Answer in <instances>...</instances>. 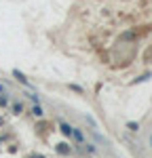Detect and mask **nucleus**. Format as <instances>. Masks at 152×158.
<instances>
[{
	"label": "nucleus",
	"mask_w": 152,
	"mask_h": 158,
	"mask_svg": "<svg viewBox=\"0 0 152 158\" xmlns=\"http://www.w3.org/2000/svg\"><path fill=\"white\" fill-rule=\"evenodd\" d=\"M13 76H15V78H17V80H19L21 85L30 86V82H27V78H25V76H23V74H21V72H19V70H13Z\"/></svg>",
	"instance_id": "nucleus-1"
},
{
	"label": "nucleus",
	"mask_w": 152,
	"mask_h": 158,
	"mask_svg": "<svg viewBox=\"0 0 152 158\" xmlns=\"http://www.w3.org/2000/svg\"><path fill=\"white\" fill-rule=\"evenodd\" d=\"M57 152H59V154H70V148H68V143H59V146H57Z\"/></svg>",
	"instance_id": "nucleus-2"
},
{
	"label": "nucleus",
	"mask_w": 152,
	"mask_h": 158,
	"mask_svg": "<svg viewBox=\"0 0 152 158\" xmlns=\"http://www.w3.org/2000/svg\"><path fill=\"white\" fill-rule=\"evenodd\" d=\"M72 135H74L76 139H78V141H80V143H82V141H85V137H82V133H80V131H78V129H74V127H72Z\"/></svg>",
	"instance_id": "nucleus-3"
},
{
	"label": "nucleus",
	"mask_w": 152,
	"mask_h": 158,
	"mask_svg": "<svg viewBox=\"0 0 152 158\" xmlns=\"http://www.w3.org/2000/svg\"><path fill=\"white\" fill-rule=\"evenodd\" d=\"M61 133L63 135H72V127H70V124H65V122H61Z\"/></svg>",
	"instance_id": "nucleus-4"
},
{
	"label": "nucleus",
	"mask_w": 152,
	"mask_h": 158,
	"mask_svg": "<svg viewBox=\"0 0 152 158\" xmlns=\"http://www.w3.org/2000/svg\"><path fill=\"white\" fill-rule=\"evenodd\" d=\"M32 114H34V116H38V118H40V116H42V114H44V112H42V108H40V106H34V108H32Z\"/></svg>",
	"instance_id": "nucleus-5"
},
{
	"label": "nucleus",
	"mask_w": 152,
	"mask_h": 158,
	"mask_svg": "<svg viewBox=\"0 0 152 158\" xmlns=\"http://www.w3.org/2000/svg\"><path fill=\"white\" fill-rule=\"evenodd\" d=\"M127 129H129V131H137L139 124H137V122H127Z\"/></svg>",
	"instance_id": "nucleus-6"
},
{
	"label": "nucleus",
	"mask_w": 152,
	"mask_h": 158,
	"mask_svg": "<svg viewBox=\"0 0 152 158\" xmlns=\"http://www.w3.org/2000/svg\"><path fill=\"white\" fill-rule=\"evenodd\" d=\"M13 112H15V114H21V112H23V106H21V103H15V106H13Z\"/></svg>",
	"instance_id": "nucleus-7"
},
{
	"label": "nucleus",
	"mask_w": 152,
	"mask_h": 158,
	"mask_svg": "<svg viewBox=\"0 0 152 158\" xmlns=\"http://www.w3.org/2000/svg\"><path fill=\"white\" fill-rule=\"evenodd\" d=\"M148 78H150V74H144V76H139L135 82H144V80H148Z\"/></svg>",
	"instance_id": "nucleus-8"
},
{
	"label": "nucleus",
	"mask_w": 152,
	"mask_h": 158,
	"mask_svg": "<svg viewBox=\"0 0 152 158\" xmlns=\"http://www.w3.org/2000/svg\"><path fill=\"white\" fill-rule=\"evenodd\" d=\"M4 103H6V97H2V95H0V106H4Z\"/></svg>",
	"instance_id": "nucleus-9"
},
{
	"label": "nucleus",
	"mask_w": 152,
	"mask_h": 158,
	"mask_svg": "<svg viewBox=\"0 0 152 158\" xmlns=\"http://www.w3.org/2000/svg\"><path fill=\"white\" fill-rule=\"evenodd\" d=\"M150 146H152V137H150Z\"/></svg>",
	"instance_id": "nucleus-10"
}]
</instances>
